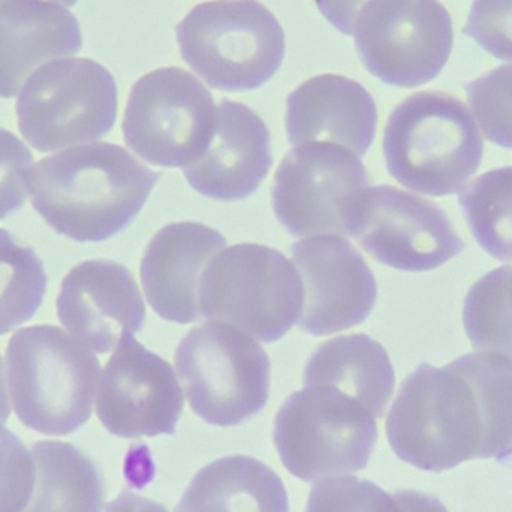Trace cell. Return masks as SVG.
I'll return each mask as SVG.
<instances>
[{"label": "cell", "mask_w": 512, "mask_h": 512, "mask_svg": "<svg viewBox=\"0 0 512 512\" xmlns=\"http://www.w3.org/2000/svg\"><path fill=\"white\" fill-rule=\"evenodd\" d=\"M352 35L369 74L403 89L435 80L453 53V20L439 0H369Z\"/></svg>", "instance_id": "8fae6325"}, {"label": "cell", "mask_w": 512, "mask_h": 512, "mask_svg": "<svg viewBox=\"0 0 512 512\" xmlns=\"http://www.w3.org/2000/svg\"><path fill=\"white\" fill-rule=\"evenodd\" d=\"M183 60L222 92L256 90L285 59V33L258 0L200 3L176 26Z\"/></svg>", "instance_id": "5b68a950"}, {"label": "cell", "mask_w": 512, "mask_h": 512, "mask_svg": "<svg viewBox=\"0 0 512 512\" xmlns=\"http://www.w3.org/2000/svg\"><path fill=\"white\" fill-rule=\"evenodd\" d=\"M36 478L23 512H102L105 484L98 466L66 442L41 441L30 448Z\"/></svg>", "instance_id": "603a6c76"}, {"label": "cell", "mask_w": 512, "mask_h": 512, "mask_svg": "<svg viewBox=\"0 0 512 512\" xmlns=\"http://www.w3.org/2000/svg\"><path fill=\"white\" fill-rule=\"evenodd\" d=\"M6 2V0H0V3ZM45 2L57 3V5L63 6V8H71L78 0H45Z\"/></svg>", "instance_id": "8d00e7d4"}, {"label": "cell", "mask_w": 512, "mask_h": 512, "mask_svg": "<svg viewBox=\"0 0 512 512\" xmlns=\"http://www.w3.org/2000/svg\"><path fill=\"white\" fill-rule=\"evenodd\" d=\"M33 173V156L26 144L0 128V221L23 209Z\"/></svg>", "instance_id": "1f68e13d"}, {"label": "cell", "mask_w": 512, "mask_h": 512, "mask_svg": "<svg viewBox=\"0 0 512 512\" xmlns=\"http://www.w3.org/2000/svg\"><path fill=\"white\" fill-rule=\"evenodd\" d=\"M285 126L294 146L336 144L361 158L375 140L378 108L358 81L337 74L316 75L289 93Z\"/></svg>", "instance_id": "d6986e66"}, {"label": "cell", "mask_w": 512, "mask_h": 512, "mask_svg": "<svg viewBox=\"0 0 512 512\" xmlns=\"http://www.w3.org/2000/svg\"><path fill=\"white\" fill-rule=\"evenodd\" d=\"M273 165L271 137L264 120L248 105L222 99L212 143L183 168L192 189L218 201H240L258 191Z\"/></svg>", "instance_id": "ac0fdd59"}, {"label": "cell", "mask_w": 512, "mask_h": 512, "mask_svg": "<svg viewBox=\"0 0 512 512\" xmlns=\"http://www.w3.org/2000/svg\"><path fill=\"white\" fill-rule=\"evenodd\" d=\"M304 512H402L393 495L367 480L337 477L315 484Z\"/></svg>", "instance_id": "f1b7e54d"}, {"label": "cell", "mask_w": 512, "mask_h": 512, "mask_svg": "<svg viewBox=\"0 0 512 512\" xmlns=\"http://www.w3.org/2000/svg\"><path fill=\"white\" fill-rule=\"evenodd\" d=\"M367 2L369 0H315L325 20L346 36L354 33L358 12Z\"/></svg>", "instance_id": "d6a6232c"}, {"label": "cell", "mask_w": 512, "mask_h": 512, "mask_svg": "<svg viewBox=\"0 0 512 512\" xmlns=\"http://www.w3.org/2000/svg\"><path fill=\"white\" fill-rule=\"evenodd\" d=\"M47 286L48 276L36 252L0 228V336L35 316Z\"/></svg>", "instance_id": "484cf974"}, {"label": "cell", "mask_w": 512, "mask_h": 512, "mask_svg": "<svg viewBox=\"0 0 512 512\" xmlns=\"http://www.w3.org/2000/svg\"><path fill=\"white\" fill-rule=\"evenodd\" d=\"M81 48L80 23L63 6L45 0L0 3V98L17 96L42 63Z\"/></svg>", "instance_id": "ffe728a7"}, {"label": "cell", "mask_w": 512, "mask_h": 512, "mask_svg": "<svg viewBox=\"0 0 512 512\" xmlns=\"http://www.w3.org/2000/svg\"><path fill=\"white\" fill-rule=\"evenodd\" d=\"M303 384L337 388L364 403L379 420L393 397L396 373L381 343L367 334H348L313 351L304 367Z\"/></svg>", "instance_id": "44dd1931"}, {"label": "cell", "mask_w": 512, "mask_h": 512, "mask_svg": "<svg viewBox=\"0 0 512 512\" xmlns=\"http://www.w3.org/2000/svg\"><path fill=\"white\" fill-rule=\"evenodd\" d=\"M15 110L24 140L38 152H54L110 134L119 92L113 74L95 60H54L30 75Z\"/></svg>", "instance_id": "9c48e42d"}, {"label": "cell", "mask_w": 512, "mask_h": 512, "mask_svg": "<svg viewBox=\"0 0 512 512\" xmlns=\"http://www.w3.org/2000/svg\"><path fill=\"white\" fill-rule=\"evenodd\" d=\"M481 134L512 149V65H502L465 86Z\"/></svg>", "instance_id": "83f0119b"}, {"label": "cell", "mask_w": 512, "mask_h": 512, "mask_svg": "<svg viewBox=\"0 0 512 512\" xmlns=\"http://www.w3.org/2000/svg\"><path fill=\"white\" fill-rule=\"evenodd\" d=\"M511 297H512V279H511Z\"/></svg>", "instance_id": "74e56055"}, {"label": "cell", "mask_w": 512, "mask_h": 512, "mask_svg": "<svg viewBox=\"0 0 512 512\" xmlns=\"http://www.w3.org/2000/svg\"><path fill=\"white\" fill-rule=\"evenodd\" d=\"M391 450L421 471L483 459L484 423L471 384L453 369L421 364L400 385L385 421Z\"/></svg>", "instance_id": "277c9868"}, {"label": "cell", "mask_w": 512, "mask_h": 512, "mask_svg": "<svg viewBox=\"0 0 512 512\" xmlns=\"http://www.w3.org/2000/svg\"><path fill=\"white\" fill-rule=\"evenodd\" d=\"M218 107L185 69H155L132 86L123 119L126 146L155 167L186 168L212 143Z\"/></svg>", "instance_id": "30bf717a"}, {"label": "cell", "mask_w": 512, "mask_h": 512, "mask_svg": "<svg viewBox=\"0 0 512 512\" xmlns=\"http://www.w3.org/2000/svg\"><path fill=\"white\" fill-rule=\"evenodd\" d=\"M11 414L8 391H6L5 375H3L2 357H0V423L5 424Z\"/></svg>", "instance_id": "d590c367"}, {"label": "cell", "mask_w": 512, "mask_h": 512, "mask_svg": "<svg viewBox=\"0 0 512 512\" xmlns=\"http://www.w3.org/2000/svg\"><path fill=\"white\" fill-rule=\"evenodd\" d=\"M512 267L496 268L481 277L466 295L463 325L472 348L512 360Z\"/></svg>", "instance_id": "4316f807"}, {"label": "cell", "mask_w": 512, "mask_h": 512, "mask_svg": "<svg viewBox=\"0 0 512 512\" xmlns=\"http://www.w3.org/2000/svg\"><path fill=\"white\" fill-rule=\"evenodd\" d=\"M349 237L376 261L400 271H432L465 251L450 216L411 192L376 186L352 206Z\"/></svg>", "instance_id": "4fadbf2b"}, {"label": "cell", "mask_w": 512, "mask_h": 512, "mask_svg": "<svg viewBox=\"0 0 512 512\" xmlns=\"http://www.w3.org/2000/svg\"><path fill=\"white\" fill-rule=\"evenodd\" d=\"M36 469L32 453L0 423V512H23L32 498Z\"/></svg>", "instance_id": "f546056e"}, {"label": "cell", "mask_w": 512, "mask_h": 512, "mask_svg": "<svg viewBox=\"0 0 512 512\" xmlns=\"http://www.w3.org/2000/svg\"><path fill=\"white\" fill-rule=\"evenodd\" d=\"M273 441L289 474L316 483L363 471L378 441V424L355 397L328 385H309L280 406Z\"/></svg>", "instance_id": "8992f818"}, {"label": "cell", "mask_w": 512, "mask_h": 512, "mask_svg": "<svg viewBox=\"0 0 512 512\" xmlns=\"http://www.w3.org/2000/svg\"><path fill=\"white\" fill-rule=\"evenodd\" d=\"M303 285L298 327L330 336L360 325L372 312L378 283L366 259L340 236H316L291 248Z\"/></svg>", "instance_id": "9a60e30c"}, {"label": "cell", "mask_w": 512, "mask_h": 512, "mask_svg": "<svg viewBox=\"0 0 512 512\" xmlns=\"http://www.w3.org/2000/svg\"><path fill=\"white\" fill-rule=\"evenodd\" d=\"M367 168L342 146L309 143L283 156L274 174L271 206L294 237H349L352 206L369 189Z\"/></svg>", "instance_id": "7c38bea8"}, {"label": "cell", "mask_w": 512, "mask_h": 512, "mask_svg": "<svg viewBox=\"0 0 512 512\" xmlns=\"http://www.w3.org/2000/svg\"><path fill=\"white\" fill-rule=\"evenodd\" d=\"M200 303L207 321L224 322L274 343L300 318L303 285L297 267L282 252L240 243L209 262Z\"/></svg>", "instance_id": "52a82bcc"}, {"label": "cell", "mask_w": 512, "mask_h": 512, "mask_svg": "<svg viewBox=\"0 0 512 512\" xmlns=\"http://www.w3.org/2000/svg\"><path fill=\"white\" fill-rule=\"evenodd\" d=\"M183 406L173 366L125 334L99 382L96 414L105 429L125 439L174 435Z\"/></svg>", "instance_id": "5bb4252c"}, {"label": "cell", "mask_w": 512, "mask_h": 512, "mask_svg": "<svg viewBox=\"0 0 512 512\" xmlns=\"http://www.w3.org/2000/svg\"><path fill=\"white\" fill-rule=\"evenodd\" d=\"M227 246L219 231L198 222H176L153 236L141 259L140 276L156 315L176 324L203 318L200 286L209 262Z\"/></svg>", "instance_id": "e0dca14e"}, {"label": "cell", "mask_w": 512, "mask_h": 512, "mask_svg": "<svg viewBox=\"0 0 512 512\" xmlns=\"http://www.w3.org/2000/svg\"><path fill=\"white\" fill-rule=\"evenodd\" d=\"M176 512H289L288 493L265 463L222 457L192 478Z\"/></svg>", "instance_id": "7402d4cb"}, {"label": "cell", "mask_w": 512, "mask_h": 512, "mask_svg": "<svg viewBox=\"0 0 512 512\" xmlns=\"http://www.w3.org/2000/svg\"><path fill=\"white\" fill-rule=\"evenodd\" d=\"M107 512H170L164 505L144 496L123 492L105 508Z\"/></svg>", "instance_id": "e575fe53"}, {"label": "cell", "mask_w": 512, "mask_h": 512, "mask_svg": "<svg viewBox=\"0 0 512 512\" xmlns=\"http://www.w3.org/2000/svg\"><path fill=\"white\" fill-rule=\"evenodd\" d=\"M161 176L117 144L72 147L36 165L32 206L68 239L105 242L135 221Z\"/></svg>", "instance_id": "6da1fadb"}, {"label": "cell", "mask_w": 512, "mask_h": 512, "mask_svg": "<svg viewBox=\"0 0 512 512\" xmlns=\"http://www.w3.org/2000/svg\"><path fill=\"white\" fill-rule=\"evenodd\" d=\"M450 366L471 384L484 423L483 459L512 454V360L495 352H474Z\"/></svg>", "instance_id": "cb8c5ba5"}, {"label": "cell", "mask_w": 512, "mask_h": 512, "mask_svg": "<svg viewBox=\"0 0 512 512\" xmlns=\"http://www.w3.org/2000/svg\"><path fill=\"white\" fill-rule=\"evenodd\" d=\"M463 33L496 59L512 63V0H474Z\"/></svg>", "instance_id": "4dcf8cb0"}, {"label": "cell", "mask_w": 512, "mask_h": 512, "mask_svg": "<svg viewBox=\"0 0 512 512\" xmlns=\"http://www.w3.org/2000/svg\"><path fill=\"white\" fill-rule=\"evenodd\" d=\"M5 360L12 406L24 426L65 436L92 417L101 363L62 328H21L9 340Z\"/></svg>", "instance_id": "3957f363"}, {"label": "cell", "mask_w": 512, "mask_h": 512, "mask_svg": "<svg viewBox=\"0 0 512 512\" xmlns=\"http://www.w3.org/2000/svg\"><path fill=\"white\" fill-rule=\"evenodd\" d=\"M393 498L402 512H450L441 499L417 490H399Z\"/></svg>", "instance_id": "836d02e7"}, {"label": "cell", "mask_w": 512, "mask_h": 512, "mask_svg": "<svg viewBox=\"0 0 512 512\" xmlns=\"http://www.w3.org/2000/svg\"><path fill=\"white\" fill-rule=\"evenodd\" d=\"M385 165L394 180L429 197L462 191L484 155L480 126L465 102L450 93H415L385 125Z\"/></svg>", "instance_id": "7a4b0ae2"}, {"label": "cell", "mask_w": 512, "mask_h": 512, "mask_svg": "<svg viewBox=\"0 0 512 512\" xmlns=\"http://www.w3.org/2000/svg\"><path fill=\"white\" fill-rule=\"evenodd\" d=\"M56 309L63 327L98 354L113 351L125 334L140 333L146 322L134 274L110 259L75 265L63 279Z\"/></svg>", "instance_id": "2e32d148"}, {"label": "cell", "mask_w": 512, "mask_h": 512, "mask_svg": "<svg viewBox=\"0 0 512 512\" xmlns=\"http://www.w3.org/2000/svg\"><path fill=\"white\" fill-rule=\"evenodd\" d=\"M459 204L475 242L512 262V167L487 171L460 191Z\"/></svg>", "instance_id": "d4e9b609"}, {"label": "cell", "mask_w": 512, "mask_h": 512, "mask_svg": "<svg viewBox=\"0 0 512 512\" xmlns=\"http://www.w3.org/2000/svg\"><path fill=\"white\" fill-rule=\"evenodd\" d=\"M174 361L192 411L212 426H239L267 405L270 358L240 328L216 321L194 327Z\"/></svg>", "instance_id": "ba28073f"}]
</instances>
